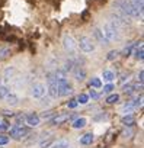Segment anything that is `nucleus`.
<instances>
[{"label":"nucleus","mask_w":144,"mask_h":148,"mask_svg":"<svg viewBox=\"0 0 144 148\" xmlns=\"http://www.w3.org/2000/svg\"><path fill=\"white\" fill-rule=\"evenodd\" d=\"M13 116L16 118V122H18L16 125H22V123L25 122V116H23V115H21V113H19V115H13Z\"/></svg>","instance_id":"f704fd0d"},{"label":"nucleus","mask_w":144,"mask_h":148,"mask_svg":"<svg viewBox=\"0 0 144 148\" xmlns=\"http://www.w3.org/2000/svg\"><path fill=\"white\" fill-rule=\"evenodd\" d=\"M111 18H112V21H114L118 26H127V25H130V18L125 16V15H122V13L118 12V10H115V12L111 15Z\"/></svg>","instance_id":"6e6552de"},{"label":"nucleus","mask_w":144,"mask_h":148,"mask_svg":"<svg viewBox=\"0 0 144 148\" xmlns=\"http://www.w3.org/2000/svg\"><path fill=\"white\" fill-rule=\"evenodd\" d=\"M118 55H119L118 51H115V49H114V51H109L108 55H106V60H108V61H114V60H116Z\"/></svg>","instance_id":"7c9ffc66"},{"label":"nucleus","mask_w":144,"mask_h":148,"mask_svg":"<svg viewBox=\"0 0 144 148\" xmlns=\"http://www.w3.org/2000/svg\"><path fill=\"white\" fill-rule=\"evenodd\" d=\"M63 47H64V49L67 52L74 54L76 49H77V42L74 41V38L71 36V35H64V38H63Z\"/></svg>","instance_id":"39448f33"},{"label":"nucleus","mask_w":144,"mask_h":148,"mask_svg":"<svg viewBox=\"0 0 144 148\" xmlns=\"http://www.w3.org/2000/svg\"><path fill=\"white\" fill-rule=\"evenodd\" d=\"M77 48H80L83 52L89 54V52H93V51H95V42L92 41V38L83 35V36H80L79 41H77Z\"/></svg>","instance_id":"7ed1b4c3"},{"label":"nucleus","mask_w":144,"mask_h":148,"mask_svg":"<svg viewBox=\"0 0 144 148\" xmlns=\"http://www.w3.org/2000/svg\"><path fill=\"white\" fill-rule=\"evenodd\" d=\"M5 100H6V103H8L9 106H16V105L19 103V97H18V95L13 93V92H9V93L6 95Z\"/></svg>","instance_id":"4468645a"},{"label":"nucleus","mask_w":144,"mask_h":148,"mask_svg":"<svg viewBox=\"0 0 144 148\" xmlns=\"http://www.w3.org/2000/svg\"><path fill=\"white\" fill-rule=\"evenodd\" d=\"M29 134V129L28 128H25L23 125H15L12 129H10V136L13 138V139H22V138H25L26 135Z\"/></svg>","instance_id":"20e7f679"},{"label":"nucleus","mask_w":144,"mask_h":148,"mask_svg":"<svg viewBox=\"0 0 144 148\" xmlns=\"http://www.w3.org/2000/svg\"><path fill=\"white\" fill-rule=\"evenodd\" d=\"M0 122H2V119H0Z\"/></svg>","instance_id":"c03bdc74"},{"label":"nucleus","mask_w":144,"mask_h":148,"mask_svg":"<svg viewBox=\"0 0 144 148\" xmlns=\"http://www.w3.org/2000/svg\"><path fill=\"white\" fill-rule=\"evenodd\" d=\"M130 2V5H131V8H132V10H134V13H135V18H141L143 16V8H144V2L143 0H128Z\"/></svg>","instance_id":"1a4fd4ad"},{"label":"nucleus","mask_w":144,"mask_h":148,"mask_svg":"<svg viewBox=\"0 0 144 148\" xmlns=\"http://www.w3.org/2000/svg\"><path fill=\"white\" fill-rule=\"evenodd\" d=\"M128 77H130V73H124L122 76H121V79H119V83H125V82H128Z\"/></svg>","instance_id":"4c0bfd02"},{"label":"nucleus","mask_w":144,"mask_h":148,"mask_svg":"<svg viewBox=\"0 0 144 148\" xmlns=\"http://www.w3.org/2000/svg\"><path fill=\"white\" fill-rule=\"evenodd\" d=\"M70 119V115L68 113H61V115H54L52 118H51V123L54 125V126H60V125H63V123H65L67 121Z\"/></svg>","instance_id":"9d476101"},{"label":"nucleus","mask_w":144,"mask_h":148,"mask_svg":"<svg viewBox=\"0 0 144 148\" xmlns=\"http://www.w3.org/2000/svg\"><path fill=\"white\" fill-rule=\"evenodd\" d=\"M93 35H95V38L98 39V42H99V44H102V45H108V44H109V41H108V39H106V36L103 35L102 29L95 28V29H93Z\"/></svg>","instance_id":"ddd939ff"},{"label":"nucleus","mask_w":144,"mask_h":148,"mask_svg":"<svg viewBox=\"0 0 144 148\" xmlns=\"http://www.w3.org/2000/svg\"><path fill=\"white\" fill-rule=\"evenodd\" d=\"M102 79L106 82V83H112L115 80V73L112 70H103L102 71Z\"/></svg>","instance_id":"f3484780"},{"label":"nucleus","mask_w":144,"mask_h":148,"mask_svg":"<svg viewBox=\"0 0 144 148\" xmlns=\"http://www.w3.org/2000/svg\"><path fill=\"white\" fill-rule=\"evenodd\" d=\"M25 122H26L31 128H37V126L39 125V122H41V118H39L37 113H28V115L25 116Z\"/></svg>","instance_id":"f8f14e48"},{"label":"nucleus","mask_w":144,"mask_h":148,"mask_svg":"<svg viewBox=\"0 0 144 148\" xmlns=\"http://www.w3.org/2000/svg\"><path fill=\"white\" fill-rule=\"evenodd\" d=\"M3 115H5V116H8V118H9V116L12 118V116H13L15 113H13L12 110H3Z\"/></svg>","instance_id":"79ce46f5"},{"label":"nucleus","mask_w":144,"mask_h":148,"mask_svg":"<svg viewBox=\"0 0 144 148\" xmlns=\"http://www.w3.org/2000/svg\"><path fill=\"white\" fill-rule=\"evenodd\" d=\"M50 144H51V139H48V141H41L39 145H41V148H45V147H48Z\"/></svg>","instance_id":"a19ab883"},{"label":"nucleus","mask_w":144,"mask_h":148,"mask_svg":"<svg viewBox=\"0 0 144 148\" xmlns=\"http://www.w3.org/2000/svg\"><path fill=\"white\" fill-rule=\"evenodd\" d=\"M88 123V119L86 118H77L73 121V123H71V126H73L74 129H80V128H85Z\"/></svg>","instance_id":"a211bd4d"},{"label":"nucleus","mask_w":144,"mask_h":148,"mask_svg":"<svg viewBox=\"0 0 144 148\" xmlns=\"http://www.w3.org/2000/svg\"><path fill=\"white\" fill-rule=\"evenodd\" d=\"M47 92H48L50 97L57 99V97H58V86H57V83H55V82H54V83H48V89H47Z\"/></svg>","instance_id":"2eb2a0df"},{"label":"nucleus","mask_w":144,"mask_h":148,"mask_svg":"<svg viewBox=\"0 0 144 148\" xmlns=\"http://www.w3.org/2000/svg\"><path fill=\"white\" fill-rule=\"evenodd\" d=\"M114 8H116L118 12H121L122 15H125L128 18H135V13H134V10H132L128 0H115Z\"/></svg>","instance_id":"f03ea898"},{"label":"nucleus","mask_w":144,"mask_h":148,"mask_svg":"<svg viewBox=\"0 0 144 148\" xmlns=\"http://www.w3.org/2000/svg\"><path fill=\"white\" fill-rule=\"evenodd\" d=\"M6 144H9V136L0 135V145H6Z\"/></svg>","instance_id":"c9c22d12"},{"label":"nucleus","mask_w":144,"mask_h":148,"mask_svg":"<svg viewBox=\"0 0 144 148\" xmlns=\"http://www.w3.org/2000/svg\"><path fill=\"white\" fill-rule=\"evenodd\" d=\"M93 139H95L93 134L89 132V134H85V135L80 138V144H82V145H90V144L93 142Z\"/></svg>","instance_id":"6ab92c4d"},{"label":"nucleus","mask_w":144,"mask_h":148,"mask_svg":"<svg viewBox=\"0 0 144 148\" xmlns=\"http://www.w3.org/2000/svg\"><path fill=\"white\" fill-rule=\"evenodd\" d=\"M132 103H134V106H135V109L137 108H141L143 106V95H140L138 97H135L134 100H131Z\"/></svg>","instance_id":"2f4dec72"},{"label":"nucleus","mask_w":144,"mask_h":148,"mask_svg":"<svg viewBox=\"0 0 144 148\" xmlns=\"http://www.w3.org/2000/svg\"><path fill=\"white\" fill-rule=\"evenodd\" d=\"M45 93H47V87L42 83H35L31 87V96L35 99H42L45 96Z\"/></svg>","instance_id":"0eeeda50"},{"label":"nucleus","mask_w":144,"mask_h":148,"mask_svg":"<svg viewBox=\"0 0 144 148\" xmlns=\"http://www.w3.org/2000/svg\"><path fill=\"white\" fill-rule=\"evenodd\" d=\"M89 86H90V87H93V89H99V87L102 86V82H101V79H99V77H93V79H90Z\"/></svg>","instance_id":"bb28decb"},{"label":"nucleus","mask_w":144,"mask_h":148,"mask_svg":"<svg viewBox=\"0 0 144 148\" xmlns=\"http://www.w3.org/2000/svg\"><path fill=\"white\" fill-rule=\"evenodd\" d=\"M88 102H89V96H88V95H83V93H82V95L77 96V103H79V105H86Z\"/></svg>","instance_id":"c85d7f7f"},{"label":"nucleus","mask_w":144,"mask_h":148,"mask_svg":"<svg viewBox=\"0 0 144 148\" xmlns=\"http://www.w3.org/2000/svg\"><path fill=\"white\" fill-rule=\"evenodd\" d=\"M77 105H79V103H77V99H70V100L67 102V106H68L70 109H74Z\"/></svg>","instance_id":"473e14b6"},{"label":"nucleus","mask_w":144,"mask_h":148,"mask_svg":"<svg viewBox=\"0 0 144 148\" xmlns=\"http://www.w3.org/2000/svg\"><path fill=\"white\" fill-rule=\"evenodd\" d=\"M52 74H54V77H55V83L60 82V80H67V73H65L63 68H57V70H54Z\"/></svg>","instance_id":"dca6fc26"},{"label":"nucleus","mask_w":144,"mask_h":148,"mask_svg":"<svg viewBox=\"0 0 144 148\" xmlns=\"http://www.w3.org/2000/svg\"><path fill=\"white\" fill-rule=\"evenodd\" d=\"M70 142L67 139H57L55 142L51 144V148H68Z\"/></svg>","instance_id":"aec40b11"},{"label":"nucleus","mask_w":144,"mask_h":148,"mask_svg":"<svg viewBox=\"0 0 144 148\" xmlns=\"http://www.w3.org/2000/svg\"><path fill=\"white\" fill-rule=\"evenodd\" d=\"M134 58L135 60H138V61H143V58H144V48H143V45H140V47H137L134 51Z\"/></svg>","instance_id":"5701e85b"},{"label":"nucleus","mask_w":144,"mask_h":148,"mask_svg":"<svg viewBox=\"0 0 144 148\" xmlns=\"http://www.w3.org/2000/svg\"><path fill=\"white\" fill-rule=\"evenodd\" d=\"M52 116H54V112H52V110H50V112H44V115H42L44 119H48V118H52Z\"/></svg>","instance_id":"58836bf2"},{"label":"nucleus","mask_w":144,"mask_h":148,"mask_svg":"<svg viewBox=\"0 0 144 148\" xmlns=\"http://www.w3.org/2000/svg\"><path fill=\"white\" fill-rule=\"evenodd\" d=\"M71 73H73V77L77 80V82H83L86 79V70L80 65H76L73 70H71Z\"/></svg>","instance_id":"9b49d317"},{"label":"nucleus","mask_w":144,"mask_h":148,"mask_svg":"<svg viewBox=\"0 0 144 148\" xmlns=\"http://www.w3.org/2000/svg\"><path fill=\"white\" fill-rule=\"evenodd\" d=\"M121 123L125 125V126H132L135 123V119L132 118V115H124L122 119H121Z\"/></svg>","instance_id":"4be33fe9"},{"label":"nucleus","mask_w":144,"mask_h":148,"mask_svg":"<svg viewBox=\"0 0 144 148\" xmlns=\"http://www.w3.org/2000/svg\"><path fill=\"white\" fill-rule=\"evenodd\" d=\"M119 100V95H116V93H112V95H109L108 97H106V103H109V105H114V103H116Z\"/></svg>","instance_id":"cd10ccee"},{"label":"nucleus","mask_w":144,"mask_h":148,"mask_svg":"<svg viewBox=\"0 0 144 148\" xmlns=\"http://www.w3.org/2000/svg\"><path fill=\"white\" fill-rule=\"evenodd\" d=\"M114 89H115L114 84H112V83H108L106 86H103V93H111Z\"/></svg>","instance_id":"72a5a7b5"},{"label":"nucleus","mask_w":144,"mask_h":148,"mask_svg":"<svg viewBox=\"0 0 144 148\" xmlns=\"http://www.w3.org/2000/svg\"><path fill=\"white\" fill-rule=\"evenodd\" d=\"M8 129H10V126H9V123L5 121V122H0V131H8Z\"/></svg>","instance_id":"e433bc0d"},{"label":"nucleus","mask_w":144,"mask_h":148,"mask_svg":"<svg viewBox=\"0 0 144 148\" xmlns=\"http://www.w3.org/2000/svg\"><path fill=\"white\" fill-rule=\"evenodd\" d=\"M143 82H144V71L141 70V71L138 73V83H140V84H143Z\"/></svg>","instance_id":"ea45409f"},{"label":"nucleus","mask_w":144,"mask_h":148,"mask_svg":"<svg viewBox=\"0 0 144 148\" xmlns=\"http://www.w3.org/2000/svg\"><path fill=\"white\" fill-rule=\"evenodd\" d=\"M15 73H16L15 67H8V68H6V71H5V79H6V80H10V79H13Z\"/></svg>","instance_id":"a878e982"},{"label":"nucleus","mask_w":144,"mask_h":148,"mask_svg":"<svg viewBox=\"0 0 144 148\" xmlns=\"http://www.w3.org/2000/svg\"><path fill=\"white\" fill-rule=\"evenodd\" d=\"M76 67V62H74V60H67L65 62H64V67H63V70L65 71V73H68V71H71Z\"/></svg>","instance_id":"393cba45"},{"label":"nucleus","mask_w":144,"mask_h":148,"mask_svg":"<svg viewBox=\"0 0 144 148\" xmlns=\"http://www.w3.org/2000/svg\"><path fill=\"white\" fill-rule=\"evenodd\" d=\"M89 97H93V99H98V93H96L95 90H90V93H89Z\"/></svg>","instance_id":"37998d69"},{"label":"nucleus","mask_w":144,"mask_h":148,"mask_svg":"<svg viewBox=\"0 0 144 148\" xmlns=\"http://www.w3.org/2000/svg\"><path fill=\"white\" fill-rule=\"evenodd\" d=\"M103 35L106 36V39L109 42H114V41H118L119 39V26L114 22V21H109L103 25V29H102Z\"/></svg>","instance_id":"f257e3e1"},{"label":"nucleus","mask_w":144,"mask_h":148,"mask_svg":"<svg viewBox=\"0 0 144 148\" xmlns=\"http://www.w3.org/2000/svg\"><path fill=\"white\" fill-rule=\"evenodd\" d=\"M9 92H10V90H9V87H8V86L0 84V99H5V97H6V95H8Z\"/></svg>","instance_id":"c756f323"},{"label":"nucleus","mask_w":144,"mask_h":148,"mask_svg":"<svg viewBox=\"0 0 144 148\" xmlns=\"http://www.w3.org/2000/svg\"><path fill=\"white\" fill-rule=\"evenodd\" d=\"M10 55H12L10 48H2V49H0V61H5V60L9 58Z\"/></svg>","instance_id":"b1692460"},{"label":"nucleus","mask_w":144,"mask_h":148,"mask_svg":"<svg viewBox=\"0 0 144 148\" xmlns=\"http://www.w3.org/2000/svg\"><path fill=\"white\" fill-rule=\"evenodd\" d=\"M134 110H135V106H134L132 102H127V103L122 106V113H124V115H131Z\"/></svg>","instance_id":"412c9836"},{"label":"nucleus","mask_w":144,"mask_h":148,"mask_svg":"<svg viewBox=\"0 0 144 148\" xmlns=\"http://www.w3.org/2000/svg\"><path fill=\"white\" fill-rule=\"evenodd\" d=\"M58 86V96H68L73 93V86L68 83V80H60L57 82Z\"/></svg>","instance_id":"423d86ee"}]
</instances>
